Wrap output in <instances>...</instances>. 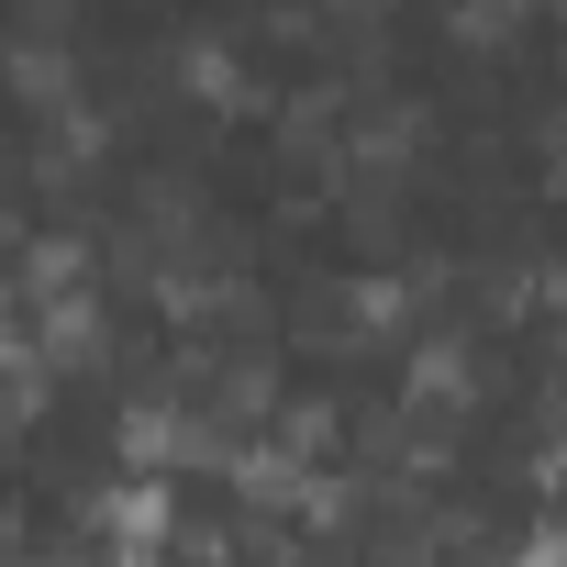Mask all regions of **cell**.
I'll return each mask as SVG.
<instances>
[{"label": "cell", "mask_w": 567, "mask_h": 567, "mask_svg": "<svg viewBox=\"0 0 567 567\" xmlns=\"http://www.w3.org/2000/svg\"><path fill=\"white\" fill-rule=\"evenodd\" d=\"M334 423H346L334 401H290V412H278V445H290V456H323V445H334Z\"/></svg>", "instance_id": "cell-6"}, {"label": "cell", "mask_w": 567, "mask_h": 567, "mask_svg": "<svg viewBox=\"0 0 567 567\" xmlns=\"http://www.w3.org/2000/svg\"><path fill=\"white\" fill-rule=\"evenodd\" d=\"M545 189H567V112L545 123Z\"/></svg>", "instance_id": "cell-7"}, {"label": "cell", "mask_w": 567, "mask_h": 567, "mask_svg": "<svg viewBox=\"0 0 567 567\" xmlns=\"http://www.w3.org/2000/svg\"><path fill=\"white\" fill-rule=\"evenodd\" d=\"M178 90H189V101H212V112H267V90L245 79V56H234V45H212V34H200V45H178Z\"/></svg>", "instance_id": "cell-3"}, {"label": "cell", "mask_w": 567, "mask_h": 567, "mask_svg": "<svg viewBox=\"0 0 567 567\" xmlns=\"http://www.w3.org/2000/svg\"><path fill=\"white\" fill-rule=\"evenodd\" d=\"M101 145H112V123L68 101V112H45V134H34V178H45V189H68V178H90V167H101Z\"/></svg>", "instance_id": "cell-2"}, {"label": "cell", "mask_w": 567, "mask_h": 567, "mask_svg": "<svg viewBox=\"0 0 567 567\" xmlns=\"http://www.w3.org/2000/svg\"><path fill=\"white\" fill-rule=\"evenodd\" d=\"M478 401V357H467V334H423L412 346V412H467Z\"/></svg>", "instance_id": "cell-1"}, {"label": "cell", "mask_w": 567, "mask_h": 567, "mask_svg": "<svg viewBox=\"0 0 567 567\" xmlns=\"http://www.w3.org/2000/svg\"><path fill=\"white\" fill-rule=\"evenodd\" d=\"M90 290V234H34L23 245V301H68Z\"/></svg>", "instance_id": "cell-4"}, {"label": "cell", "mask_w": 567, "mask_h": 567, "mask_svg": "<svg viewBox=\"0 0 567 567\" xmlns=\"http://www.w3.org/2000/svg\"><path fill=\"white\" fill-rule=\"evenodd\" d=\"M12 79H23V101H34V112H68V101H79V79H68V45H56V34H23V45H12Z\"/></svg>", "instance_id": "cell-5"}]
</instances>
